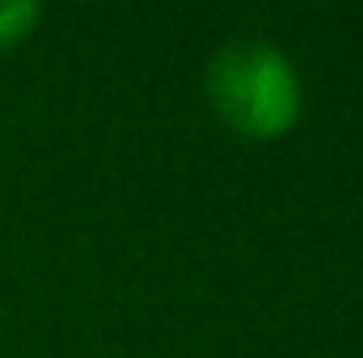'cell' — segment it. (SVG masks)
<instances>
[{
  "label": "cell",
  "instance_id": "1",
  "mask_svg": "<svg viewBox=\"0 0 363 358\" xmlns=\"http://www.w3.org/2000/svg\"><path fill=\"white\" fill-rule=\"evenodd\" d=\"M211 110L250 139H279L300 118L296 64L271 42H233L207 68Z\"/></svg>",
  "mask_w": 363,
  "mask_h": 358
},
{
  "label": "cell",
  "instance_id": "2",
  "mask_svg": "<svg viewBox=\"0 0 363 358\" xmlns=\"http://www.w3.org/2000/svg\"><path fill=\"white\" fill-rule=\"evenodd\" d=\"M38 21H43V4H34V0H0V51L17 47Z\"/></svg>",
  "mask_w": 363,
  "mask_h": 358
}]
</instances>
